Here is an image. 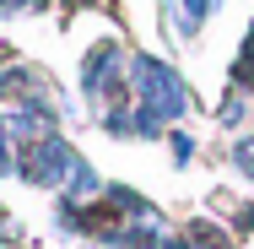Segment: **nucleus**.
Instances as JSON below:
<instances>
[{
    "instance_id": "1",
    "label": "nucleus",
    "mask_w": 254,
    "mask_h": 249,
    "mask_svg": "<svg viewBox=\"0 0 254 249\" xmlns=\"http://www.w3.org/2000/svg\"><path fill=\"white\" fill-rule=\"evenodd\" d=\"M130 87H135V130L141 136H157L162 130V119H184L190 114V87H184V76L168 65V60H157V54H135L130 60Z\"/></svg>"
},
{
    "instance_id": "2",
    "label": "nucleus",
    "mask_w": 254,
    "mask_h": 249,
    "mask_svg": "<svg viewBox=\"0 0 254 249\" xmlns=\"http://www.w3.org/2000/svg\"><path fill=\"white\" fill-rule=\"evenodd\" d=\"M16 168H22L27 184H60L65 195H92V190H103L98 173H92V163H87L81 152L65 147L60 130L27 141V147H16Z\"/></svg>"
},
{
    "instance_id": "3",
    "label": "nucleus",
    "mask_w": 254,
    "mask_h": 249,
    "mask_svg": "<svg viewBox=\"0 0 254 249\" xmlns=\"http://www.w3.org/2000/svg\"><path fill=\"white\" fill-rule=\"evenodd\" d=\"M119 65H125V54L114 38H103L87 49V65H81V87H87V98L92 103H114L125 92V76H119Z\"/></svg>"
},
{
    "instance_id": "4",
    "label": "nucleus",
    "mask_w": 254,
    "mask_h": 249,
    "mask_svg": "<svg viewBox=\"0 0 254 249\" xmlns=\"http://www.w3.org/2000/svg\"><path fill=\"white\" fill-rule=\"evenodd\" d=\"M233 82L254 92V22H249V38H244V49H238V65H233Z\"/></svg>"
},
{
    "instance_id": "5",
    "label": "nucleus",
    "mask_w": 254,
    "mask_h": 249,
    "mask_svg": "<svg viewBox=\"0 0 254 249\" xmlns=\"http://www.w3.org/2000/svg\"><path fill=\"white\" fill-rule=\"evenodd\" d=\"M211 11H216V0H184V22H179V27H184V38H195V33H200V22L211 16Z\"/></svg>"
},
{
    "instance_id": "6",
    "label": "nucleus",
    "mask_w": 254,
    "mask_h": 249,
    "mask_svg": "<svg viewBox=\"0 0 254 249\" xmlns=\"http://www.w3.org/2000/svg\"><path fill=\"white\" fill-rule=\"evenodd\" d=\"M233 168H238L244 179H254V136H238V141H233Z\"/></svg>"
},
{
    "instance_id": "7",
    "label": "nucleus",
    "mask_w": 254,
    "mask_h": 249,
    "mask_svg": "<svg viewBox=\"0 0 254 249\" xmlns=\"http://www.w3.org/2000/svg\"><path fill=\"white\" fill-rule=\"evenodd\" d=\"M190 239H200L205 249H227V239H222L216 228H205V222H195V228H190Z\"/></svg>"
},
{
    "instance_id": "8",
    "label": "nucleus",
    "mask_w": 254,
    "mask_h": 249,
    "mask_svg": "<svg viewBox=\"0 0 254 249\" xmlns=\"http://www.w3.org/2000/svg\"><path fill=\"white\" fill-rule=\"evenodd\" d=\"M238 119H244V98H227V103H222V125H227V130H233V125H238Z\"/></svg>"
},
{
    "instance_id": "9",
    "label": "nucleus",
    "mask_w": 254,
    "mask_h": 249,
    "mask_svg": "<svg viewBox=\"0 0 254 249\" xmlns=\"http://www.w3.org/2000/svg\"><path fill=\"white\" fill-rule=\"evenodd\" d=\"M173 157L190 163V157H195V141H190V136H173Z\"/></svg>"
},
{
    "instance_id": "10",
    "label": "nucleus",
    "mask_w": 254,
    "mask_h": 249,
    "mask_svg": "<svg viewBox=\"0 0 254 249\" xmlns=\"http://www.w3.org/2000/svg\"><path fill=\"white\" fill-rule=\"evenodd\" d=\"M0 173H11V152H5V130H0Z\"/></svg>"
}]
</instances>
